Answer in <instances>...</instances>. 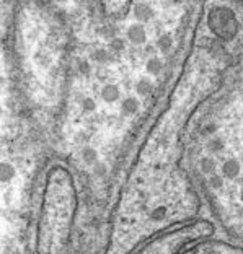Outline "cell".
<instances>
[{"label":"cell","mask_w":243,"mask_h":254,"mask_svg":"<svg viewBox=\"0 0 243 254\" xmlns=\"http://www.w3.org/2000/svg\"><path fill=\"white\" fill-rule=\"evenodd\" d=\"M240 173H242V165L237 158H229V160H225L222 163L220 174L225 179H237L240 176Z\"/></svg>","instance_id":"obj_1"},{"label":"cell","mask_w":243,"mask_h":254,"mask_svg":"<svg viewBox=\"0 0 243 254\" xmlns=\"http://www.w3.org/2000/svg\"><path fill=\"white\" fill-rule=\"evenodd\" d=\"M126 34H128V39L133 42L134 46L145 44V41H147V31L140 23L131 25L128 28V31H126Z\"/></svg>","instance_id":"obj_2"},{"label":"cell","mask_w":243,"mask_h":254,"mask_svg":"<svg viewBox=\"0 0 243 254\" xmlns=\"http://www.w3.org/2000/svg\"><path fill=\"white\" fill-rule=\"evenodd\" d=\"M154 8H152V5L149 3H144V2H139L134 5V18L139 21V23H145V21H149L154 18Z\"/></svg>","instance_id":"obj_3"},{"label":"cell","mask_w":243,"mask_h":254,"mask_svg":"<svg viewBox=\"0 0 243 254\" xmlns=\"http://www.w3.org/2000/svg\"><path fill=\"white\" fill-rule=\"evenodd\" d=\"M102 98L104 103H116L121 98V90L118 85L114 83H108L102 88Z\"/></svg>","instance_id":"obj_4"},{"label":"cell","mask_w":243,"mask_h":254,"mask_svg":"<svg viewBox=\"0 0 243 254\" xmlns=\"http://www.w3.org/2000/svg\"><path fill=\"white\" fill-rule=\"evenodd\" d=\"M139 108H140L139 99L134 96H128L121 101V113L124 116H134L137 111H139Z\"/></svg>","instance_id":"obj_5"},{"label":"cell","mask_w":243,"mask_h":254,"mask_svg":"<svg viewBox=\"0 0 243 254\" xmlns=\"http://www.w3.org/2000/svg\"><path fill=\"white\" fill-rule=\"evenodd\" d=\"M136 92L139 96H147V95H150L152 92H154V83H152L150 78H140L139 82L136 83Z\"/></svg>","instance_id":"obj_6"},{"label":"cell","mask_w":243,"mask_h":254,"mask_svg":"<svg viewBox=\"0 0 243 254\" xmlns=\"http://www.w3.org/2000/svg\"><path fill=\"white\" fill-rule=\"evenodd\" d=\"M162 68H163V62L158 59V57H150L145 64V70L149 75H154V77L158 75V73L162 72Z\"/></svg>","instance_id":"obj_7"},{"label":"cell","mask_w":243,"mask_h":254,"mask_svg":"<svg viewBox=\"0 0 243 254\" xmlns=\"http://www.w3.org/2000/svg\"><path fill=\"white\" fill-rule=\"evenodd\" d=\"M82 160H83V163H87V165H97V161H98L97 150L92 147H85L82 150Z\"/></svg>","instance_id":"obj_8"},{"label":"cell","mask_w":243,"mask_h":254,"mask_svg":"<svg viewBox=\"0 0 243 254\" xmlns=\"http://www.w3.org/2000/svg\"><path fill=\"white\" fill-rule=\"evenodd\" d=\"M199 169L204 174H214V171H215L214 158H210V157H203V158H201V160H199Z\"/></svg>","instance_id":"obj_9"},{"label":"cell","mask_w":243,"mask_h":254,"mask_svg":"<svg viewBox=\"0 0 243 254\" xmlns=\"http://www.w3.org/2000/svg\"><path fill=\"white\" fill-rule=\"evenodd\" d=\"M172 46H173V39H172L170 34H163V36L158 38L157 47H158V51H160L162 54H168L170 49H172Z\"/></svg>","instance_id":"obj_10"},{"label":"cell","mask_w":243,"mask_h":254,"mask_svg":"<svg viewBox=\"0 0 243 254\" xmlns=\"http://www.w3.org/2000/svg\"><path fill=\"white\" fill-rule=\"evenodd\" d=\"M90 59L98 62V64H104L109 61V54H108V51H104V49H97L90 54Z\"/></svg>","instance_id":"obj_11"},{"label":"cell","mask_w":243,"mask_h":254,"mask_svg":"<svg viewBox=\"0 0 243 254\" xmlns=\"http://www.w3.org/2000/svg\"><path fill=\"white\" fill-rule=\"evenodd\" d=\"M15 176V168L10 163H2V183L12 181Z\"/></svg>","instance_id":"obj_12"},{"label":"cell","mask_w":243,"mask_h":254,"mask_svg":"<svg viewBox=\"0 0 243 254\" xmlns=\"http://www.w3.org/2000/svg\"><path fill=\"white\" fill-rule=\"evenodd\" d=\"M224 176L222 174H217V173H214V174H210V179H209V183H210V188L212 189H222V186H224Z\"/></svg>","instance_id":"obj_13"},{"label":"cell","mask_w":243,"mask_h":254,"mask_svg":"<svg viewBox=\"0 0 243 254\" xmlns=\"http://www.w3.org/2000/svg\"><path fill=\"white\" fill-rule=\"evenodd\" d=\"M82 109L85 111V113H93L95 109H97V103H95V99L93 98H83L82 99Z\"/></svg>","instance_id":"obj_14"},{"label":"cell","mask_w":243,"mask_h":254,"mask_svg":"<svg viewBox=\"0 0 243 254\" xmlns=\"http://www.w3.org/2000/svg\"><path fill=\"white\" fill-rule=\"evenodd\" d=\"M109 49L113 52H123L126 49V42L119 38H114L113 41L109 42Z\"/></svg>","instance_id":"obj_15"},{"label":"cell","mask_w":243,"mask_h":254,"mask_svg":"<svg viewBox=\"0 0 243 254\" xmlns=\"http://www.w3.org/2000/svg\"><path fill=\"white\" fill-rule=\"evenodd\" d=\"M209 150L212 153H219L224 150V142H222L220 139H212L209 142Z\"/></svg>","instance_id":"obj_16"},{"label":"cell","mask_w":243,"mask_h":254,"mask_svg":"<svg viewBox=\"0 0 243 254\" xmlns=\"http://www.w3.org/2000/svg\"><path fill=\"white\" fill-rule=\"evenodd\" d=\"M80 72H83V73H88V72H90L88 62H80Z\"/></svg>","instance_id":"obj_17"},{"label":"cell","mask_w":243,"mask_h":254,"mask_svg":"<svg viewBox=\"0 0 243 254\" xmlns=\"http://www.w3.org/2000/svg\"><path fill=\"white\" fill-rule=\"evenodd\" d=\"M239 197H240V200H242V202H243V188L240 189V192H239Z\"/></svg>","instance_id":"obj_18"},{"label":"cell","mask_w":243,"mask_h":254,"mask_svg":"<svg viewBox=\"0 0 243 254\" xmlns=\"http://www.w3.org/2000/svg\"><path fill=\"white\" fill-rule=\"evenodd\" d=\"M56 2H61V3H64V2H69V0H56Z\"/></svg>","instance_id":"obj_19"}]
</instances>
